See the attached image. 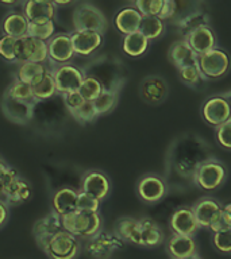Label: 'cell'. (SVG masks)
<instances>
[{"mask_svg":"<svg viewBox=\"0 0 231 259\" xmlns=\"http://www.w3.org/2000/svg\"><path fill=\"white\" fill-rule=\"evenodd\" d=\"M203 18H206L203 14H195V15L188 16L186 19L182 20L181 28L184 30V32H185V35L186 34H189L192 30H195V28L200 27V26H207V22H202Z\"/></svg>","mask_w":231,"mask_h":259,"instance_id":"cell-46","label":"cell"},{"mask_svg":"<svg viewBox=\"0 0 231 259\" xmlns=\"http://www.w3.org/2000/svg\"><path fill=\"white\" fill-rule=\"evenodd\" d=\"M210 230L212 232H222V231L231 230V218L230 214L227 213L226 210L220 209L218 212V214L215 216L214 220L211 222L210 224Z\"/></svg>","mask_w":231,"mask_h":259,"instance_id":"cell-43","label":"cell"},{"mask_svg":"<svg viewBox=\"0 0 231 259\" xmlns=\"http://www.w3.org/2000/svg\"><path fill=\"white\" fill-rule=\"evenodd\" d=\"M142 22L141 12L138 11L135 7H125L121 11L117 12L113 24L121 34L129 35L133 32L139 31V26Z\"/></svg>","mask_w":231,"mask_h":259,"instance_id":"cell-22","label":"cell"},{"mask_svg":"<svg viewBox=\"0 0 231 259\" xmlns=\"http://www.w3.org/2000/svg\"><path fill=\"white\" fill-rule=\"evenodd\" d=\"M198 62L200 72L207 80H215L226 76L230 69V58L227 53L220 49H212L210 52L200 54Z\"/></svg>","mask_w":231,"mask_h":259,"instance_id":"cell-6","label":"cell"},{"mask_svg":"<svg viewBox=\"0 0 231 259\" xmlns=\"http://www.w3.org/2000/svg\"><path fill=\"white\" fill-rule=\"evenodd\" d=\"M8 218H10V206L7 205V202L4 201L3 198H0V228L6 226Z\"/></svg>","mask_w":231,"mask_h":259,"instance_id":"cell-49","label":"cell"},{"mask_svg":"<svg viewBox=\"0 0 231 259\" xmlns=\"http://www.w3.org/2000/svg\"><path fill=\"white\" fill-rule=\"evenodd\" d=\"M222 96L224 97L227 101H228V104H230V108H231V91H228V92H226V93H223Z\"/></svg>","mask_w":231,"mask_h":259,"instance_id":"cell-53","label":"cell"},{"mask_svg":"<svg viewBox=\"0 0 231 259\" xmlns=\"http://www.w3.org/2000/svg\"><path fill=\"white\" fill-rule=\"evenodd\" d=\"M178 78L189 87H195L200 81L207 80L206 77L203 76V73L200 72L199 66H186V68L178 69Z\"/></svg>","mask_w":231,"mask_h":259,"instance_id":"cell-38","label":"cell"},{"mask_svg":"<svg viewBox=\"0 0 231 259\" xmlns=\"http://www.w3.org/2000/svg\"><path fill=\"white\" fill-rule=\"evenodd\" d=\"M32 93H34V97H35L36 103H40V101L44 100H49V99L54 97V95H57L56 84H54V78H53L52 73H50V69H49V72L46 73V76H45L38 84L32 87Z\"/></svg>","mask_w":231,"mask_h":259,"instance_id":"cell-32","label":"cell"},{"mask_svg":"<svg viewBox=\"0 0 231 259\" xmlns=\"http://www.w3.org/2000/svg\"><path fill=\"white\" fill-rule=\"evenodd\" d=\"M138 227H139V219L123 216L115 222L113 226V234L121 239L123 243L135 244L138 242Z\"/></svg>","mask_w":231,"mask_h":259,"instance_id":"cell-28","label":"cell"},{"mask_svg":"<svg viewBox=\"0 0 231 259\" xmlns=\"http://www.w3.org/2000/svg\"><path fill=\"white\" fill-rule=\"evenodd\" d=\"M185 259H202V258H200L198 254H195V255H192V256H189V258H185Z\"/></svg>","mask_w":231,"mask_h":259,"instance_id":"cell-55","label":"cell"},{"mask_svg":"<svg viewBox=\"0 0 231 259\" xmlns=\"http://www.w3.org/2000/svg\"><path fill=\"white\" fill-rule=\"evenodd\" d=\"M69 113H70L73 116V119H74L77 123H80V124H89V123H93V121L99 117L92 101H84L79 108L73 109V111H70Z\"/></svg>","mask_w":231,"mask_h":259,"instance_id":"cell-36","label":"cell"},{"mask_svg":"<svg viewBox=\"0 0 231 259\" xmlns=\"http://www.w3.org/2000/svg\"><path fill=\"white\" fill-rule=\"evenodd\" d=\"M134 3L142 16H158L164 0H134Z\"/></svg>","mask_w":231,"mask_h":259,"instance_id":"cell-39","label":"cell"},{"mask_svg":"<svg viewBox=\"0 0 231 259\" xmlns=\"http://www.w3.org/2000/svg\"><path fill=\"white\" fill-rule=\"evenodd\" d=\"M101 201L93 197L91 194L84 193L79 190V196H77V209L84 210V212H99L100 210Z\"/></svg>","mask_w":231,"mask_h":259,"instance_id":"cell-40","label":"cell"},{"mask_svg":"<svg viewBox=\"0 0 231 259\" xmlns=\"http://www.w3.org/2000/svg\"><path fill=\"white\" fill-rule=\"evenodd\" d=\"M104 89V85L101 84L100 80H97L93 76H85L79 92L85 101H95Z\"/></svg>","mask_w":231,"mask_h":259,"instance_id":"cell-35","label":"cell"},{"mask_svg":"<svg viewBox=\"0 0 231 259\" xmlns=\"http://www.w3.org/2000/svg\"><path fill=\"white\" fill-rule=\"evenodd\" d=\"M32 56V38L31 36H23L15 40V58L16 64H23L31 61Z\"/></svg>","mask_w":231,"mask_h":259,"instance_id":"cell-37","label":"cell"},{"mask_svg":"<svg viewBox=\"0 0 231 259\" xmlns=\"http://www.w3.org/2000/svg\"><path fill=\"white\" fill-rule=\"evenodd\" d=\"M61 96H62V99H64L65 107H66V109H68V112H70V111H73V109L79 108V107H80V105L85 101L79 91L65 93V95H61Z\"/></svg>","mask_w":231,"mask_h":259,"instance_id":"cell-47","label":"cell"},{"mask_svg":"<svg viewBox=\"0 0 231 259\" xmlns=\"http://www.w3.org/2000/svg\"><path fill=\"white\" fill-rule=\"evenodd\" d=\"M227 170L218 159H207L200 162L194 171L195 184L203 190L211 192L218 189L226 180Z\"/></svg>","mask_w":231,"mask_h":259,"instance_id":"cell-4","label":"cell"},{"mask_svg":"<svg viewBox=\"0 0 231 259\" xmlns=\"http://www.w3.org/2000/svg\"><path fill=\"white\" fill-rule=\"evenodd\" d=\"M77 196L79 190H74L69 186L58 189L53 194L52 198L53 212L58 216H65L77 210Z\"/></svg>","mask_w":231,"mask_h":259,"instance_id":"cell-21","label":"cell"},{"mask_svg":"<svg viewBox=\"0 0 231 259\" xmlns=\"http://www.w3.org/2000/svg\"><path fill=\"white\" fill-rule=\"evenodd\" d=\"M19 2V0H0V3L6 4V6H14Z\"/></svg>","mask_w":231,"mask_h":259,"instance_id":"cell-51","label":"cell"},{"mask_svg":"<svg viewBox=\"0 0 231 259\" xmlns=\"http://www.w3.org/2000/svg\"><path fill=\"white\" fill-rule=\"evenodd\" d=\"M194 216L198 222L199 227H204V228H210L211 222L218 214V212L222 209V206L218 201H215L214 198L204 197L199 200L192 208Z\"/></svg>","mask_w":231,"mask_h":259,"instance_id":"cell-26","label":"cell"},{"mask_svg":"<svg viewBox=\"0 0 231 259\" xmlns=\"http://www.w3.org/2000/svg\"><path fill=\"white\" fill-rule=\"evenodd\" d=\"M74 0H53V3L56 4L57 7L58 6H69V4H72Z\"/></svg>","mask_w":231,"mask_h":259,"instance_id":"cell-50","label":"cell"},{"mask_svg":"<svg viewBox=\"0 0 231 259\" xmlns=\"http://www.w3.org/2000/svg\"><path fill=\"white\" fill-rule=\"evenodd\" d=\"M73 27L74 31H96L103 34L107 28V19L96 6L81 3L73 12Z\"/></svg>","mask_w":231,"mask_h":259,"instance_id":"cell-3","label":"cell"},{"mask_svg":"<svg viewBox=\"0 0 231 259\" xmlns=\"http://www.w3.org/2000/svg\"><path fill=\"white\" fill-rule=\"evenodd\" d=\"M15 38L8 35L0 36V57L7 62L16 64L15 58Z\"/></svg>","mask_w":231,"mask_h":259,"instance_id":"cell-41","label":"cell"},{"mask_svg":"<svg viewBox=\"0 0 231 259\" xmlns=\"http://www.w3.org/2000/svg\"><path fill=\"white\" fill-rule=\"evenodd\" d=\"M31 194L32 188L30 182L26 178L18 176L6 189L3 200L7 202L8 206H18L27 202L31 197Z\"/></svg>","mask_w":231,"mask_h":259,"instance_id":"cell-18","label":"cell"},{"mask_svg":"<svg viewBox=\"0 0 231 259\" xmlns=\"http://www.w3.org/2000/svg\"><path fill=\"white\" fill-rule=\"evenodd\" d=\"M176 12H177V3H176V0H164L161 11H160L157 18H160L161 20L170 19V18H173Z\"/></svg>","mask_w":231,"mask_h":259,"instance_id":"cell-48","label":"cell"},{"mask_svg":"<svg viewBox=\"0 0 231 259\" xmlns=\"http://www.w3.org/2000/svg\"><path fill=\"white\" fill-rule=\"evenodd\" d=\"M186 44L189 45L198 56L215 49L216 38L214 31L208 26H200L185 35Z\"/></svg>","mask_w":231,"mask_h":259,"instance_id":"cell-17","label":"cell"},{"mask_svg":"<svg viewBox=\"0 0 231 259\" xmlns=\"http://www.w3.org/2000/svg\"><path fill=\"white\" fill-rule=\"evenodd\" d=\"M150 40L143 36L139 31L129 34V35L123 36V42H122V50L125 54L129 57H141L143 56L147 49H149Z\"/></svg>","mask_w":231,"mask_h":259,"instance_id":"cell-29","label":"cell"},{"mask_svg":"<svg viewBox=\"0 0 231 259\" xmlns=\"http://www.w3.org/2000/svg\"><path fill=\"white\" fill-rule=\"evenodd\" d=\"M48 72L49 68L45 64H38V62H30L28 61V62L19 64L15 78L24 82V84L30 85V87H34L46 76Z\"/></svg>","mask_w":231,"mask_h":259,"instance_id":"cell-27","label":"cell"},{"mask_svg":"<svg viewBox=\"0 0 231 259\" xmlns=\"http://www.w3.org/2000/svg\"><path fill=\"white\" fill-rule=\"evenodd\" d=\"M8 166H10V165H8L7 162L4 161L3 158L0 157V171H2V170H6V169H7Z\"/></svg>","mask_w":231,"mask_h":259,"instance_id":"cell-52","label":"cell"},{"mask_svg":"<svg viewBox=\"0 0 231 259\" xmlns=\"http://www.w3.org/2000/svg\"><path fill=\"white\" fill-rule=\"evenodd\" d=\"M169 88L166 81L160 76H149L141 82L139 93L141 97L149 104H160L168 96Z\"/></svg>","mask_w":231,"mask_h":259,"instance_id":"cell-14","label":"cell"},{"mask_svg":"<svg viewBox=\"0 0 231 259\" xmlns=\"http://www.w3.org/2000/svg\"><path fill=\"white\" fill-rule=\"evenodd\" d=\"M212 243L215 248L223 254H231V230L215 232L212 236Z\"/></svg>","mask_w":231,"mask_h":259,"instance_id":"cell-42","label":"cell"},{"mask_svg":"<svg viewBox=\"0 0 231 259\" xmlns=\"http://www.w3.org/2000/svg\"><path fill=\"white\" fill-rule=\"evenodd\" d=\"M119 89H121V87H118V85L104 88L96 100L93 101V105H95V109H96L99 116L111 112L115 108L118 99H119Z\"/></svg>","mask_w":231,"mask_h":259,"instance_id":"cell-30","label":"cell"},{"mask_svg":"<svg viewBox=\"0 0 231 259\" xmlns=\"http://www.w3.org/2000/svg\"><path fill=\"white\" fill-rule=\"evenodd\" d=\"M170 228L174 234L184 236H194L200 228L194 216V212L189 208H180L170 218Z\"/></svg>","mask_w":231,"mask_h":259,"instance_id":"cell-19","label":"cell"},{"mask_svg":"<svg viewBox=\"0 0 231 259\" xmlns=\"http://www.w3.org/2000/svg\"><path fill=\"white\" fill-rule=\"evenodd\" d=\"M203 117L208 124L219 127L231 119V108L228 101L222 96H214L206 101L202 109Z\"/></svg>","mask_w":231,"mask_h":259,"instance_id":"cell-11","label":"cell"},{"mask_svg":"<svg viewBox=\"0 0 231 259\" xmlns=\"http://www.w3.org/2000/svg\"><path fill=\"white\" fill-rule=\"evenodd\" d=\"M125 243L113 232L101 230L92 238H89L85 244L87 254L93 259H108L115 251L121 250Z\"/></svg>","mask_w":231,"mask_h":259,"instance_id":"cell-5","label":"cell"},{"mask_svg":"<svg viewBox=\"0 0 231 259\" xmlns=\"http://www.w3.org/2000/svg\"><path fill=\"white\" fill-rule=\"evenodd\" d=\"M166 251L170 259H185L196 254V243L194 236H184V235L174 234L168 240Z\"/></svg>","mask_w":231,"mask_h":259,"instance_id":"cell-24","label":"cell"},{"mask_svg":"<svg viewBox=\"0 0 231 259\" xmlns=\"http://www.w3.org/2000/svg\"><path fill=\"white\" fill-rule=\"evenodd\" d=\"M28 19L24 16L23 12L12 11L4 16L2 20V31L3 35L12 36V38H23L27 35L28 31Z\"/></svg>","mask_w":231,"mask_h":259,"instance_id":"cell-25","label":"cell"},{"mask_svg":"<svg viewBox=\"0 0 231 259\" xmlns=\"http://www.w3.org/2000/svg\"><path fill=\"white\" fill-rule=\"evenodd\" d=\"M164 242V232L157 223L150 218L139 219L137 246L154 248Z\"/></svg>","mask_w":231,"mask_h":259,"instance_id":"cell-16","label":"cell"},{"mask_svg":"<svg viewBox=\"0 0 231 259\" xmlns=\"http://www.w3.org/2000/svg\"><path fill=\"white\" fill-rule=\"evenodd\" d=\"M170 62L178 69L186 68V66H199V56L192 50L186 40H180L172 45L169 53H168Z\"/></svg>","mask_w":231,"mask_h":259,"instance_id":"cell-23","label":"cell"},{"mask_svg":"<svg viewBox=\"0 0 231 259\" xmlns=\"http://www.w3.org/2000/svg\"><path fill=\"white\" fill-rule=\"evenodd\" d=\"M50 73L54 78L57 95L79 91L85 77L84 73L72 64L54 65V68L50 69Z\"/></svg>","mask_w":231,"mask_h":259,"instance_id":"cell-7","label":"cell"},{"mask_svg":"<svg viewBox=\"0 0 231 259\" xmlns=\"http://www.w3.org/2000/svg\"><path fill=\"white\" fill-rule=\"evenodd\" d=\"M216 139L222 147L231 150V119L216 127Z\"/></svg>","mask_w":231,"mask_h":259,"instance_id":"cell-44","label":"cell"},{"mask_svg":"<svg viewBox=\"0 0 231 259\" xmlns=\"http://www.w3.org/2000/svg\"><path fill=\"white\" fill-rule=\"evenodd\" d=\"M23 14L28 22L54 20L57 15V6L53 2L26 0L23 4Z\"/></svg>","mask_w":231,"mask_h":259,"instance_id":"cell-20","label":"cell"},{"mask_svg":"<svg viewBox=\"0 0 231 259\" xmlns=\"http://www.w3.org/2000/svg\"><path fill=\"white\" fill-rule=\"evenodd\" d=\"M137 193L142 201L156 204L166 194V185L157 174H146L138 181Z\"/></svg>","mask_w":231,"mask_h":259,"instance_id":"cell-12","label":"cell"},{"mask_svg":"<svg viewBox=\"0 0 231 259\" xmlns=\"http://www.w3.org/2000/svg\"><path fill=\"white\" fill-rule=\"evenodd\" d=\"M27 35L35 39L49 42L56 35V23L54 20H41V22H30Z\"/></svg>","mask_w":231,"mask_h":259,"instance_id":"cell-31","label":"cell"},{"mask_svg":"<svg viewBox=\"0 0 231 259\" xmlns=\"http://www.w3.org/2000/svg\"><path fill=\"white\" fill-rule=\"evenodd\" d=\"M18 176H19V173H18L14 167H11V166H8L7 169L0 171V197H3L4 192H6V189L8 188V185H10Z\"/></svg>","mask_w":231,"mask_h":259,"instance_id":"cell-45","label":"cell"},{"mask_svg":"<svg viewBox=\"0 0 231 259\" xmlns=\"http://www.w3.org/2000/svg\"><path fill=\"white\" fill-rule=\"evenodd\" d=\"M70 39L76 54L88 57L103 45V34L96 31H73Z\"/></svg>","mask_w":231,"mask_h":259,"instance_id":"cell-15","label":"cell"},{"mask_svg":"<svg viewBox=\"0 0 231 259\" xmlns=\"http://www.w3.org/2000/svg\"><path fill=\"white\" fill-rule=\"evenodd\" d=\"M80 192L91 194L103 201L111 193V181L108 176L100 170H88L81 178Z\"/></svg>","mask_w":231,"mask_h":259,"instance_id":"cell-9","label":"cell"},{"mask_svg":"<svg viewBox=\"0 0 231 259\" xmlns=\"http://www.w3.org/2000/svg\"><path fill=\"white\" fill-rule=\"evenodd\" d=\"M34 108L35 104L26 101L16 100L14 97L4 93L2 99V112L8 120L19 125H26L34 119Z\"/></svg>","mask_w":231,"mask_h":259,"instance_id":"cell-8","label":"cell"},{"mask_svg":"<svg viewBox=\"0 0 231 259\" xmlns=\"http://www.w3.org/2000/svg\"><path fill=\"white\" fill-rule=\"evenodd\" d=\"M62 228L79 239L88 240L103 230V218L100 212L74 210L72 213L61 216Z\"/></svg>","mask_w":231,"mask_h":259,"instance_id":"cell-1","label":"cell"},{"mask_svg":"<svg viewBox=\"0 0 231 259\" xmlns=\"http://www.w3.org/2000/svg\"><path fill=\"white\" fill-rule=\"evenodd\" d=\"M49 259H77L81 251L80 239L68 231H60L42 248Z\"/></svg>","mask_w":231,"mask_h":259,"instance_id":"cell-2","label":"cell"},{"mask_svg":"<svg viewBox=\"0 0 231 259\" xmlns=\"http://www.w3.org/2000/svg\"><path fill=\"white\" fill-rule=\"evenodd\" d=\"M48 53L49 61L52 62V65L70 64V61L76 56L70 34H65V32L56 34L48 42Z\"/></svg>","mask_w":231,"mask_h":259,"instance_id":"cell-10","label":"cell"},{"mask_svg":"<svg viewBox=\"0 0 231 259\" xmlns=\"http://www.w3.org/2000/svg\"><path fill=\"white\" fill-rule=\"evenodd\" d=\"M223 209L226 210L227 213L230 214V218H231V202H230V204H227V205L223 206Z\"/></svg>","mask_w":231,"mask_h":259,"instance_id":"cell-54","label":"cell"},{"mask_svg":"<svg viewBox=\"0 0 231 259\" xmlns=\"http://www.w3.org/2000/svg\"><path fill=\"white\" fill-rule=\"evenodd\" d=\"M8 96L14 97L16 100L26 101V103H31V104H36L35 97H34V93H32V87L24 84L22 81L14 78L12 84L10 85L6 91Z\"/></svg>","mask_w":231,"mask_h":259,"instance_id":"cell-34","label":"cell"},{"mask_svg":"<svg viewBox=\"0 0 231 259\" xmlns=\"http://www.w3.org/2000/svg\"><path fill=\"white\" fill-rule=\"evenodd\" d=\"M38 2H53V0H38Z\"/></svg>","mask_w":231,"mask_h":259,"instance_id":"cell-56","label":"cell"},{"mask_svg":"<svg viewBox=\"0 0 231 259\" xmlns=\"http://www.w3.org/2000/svg\"><path fill=\"white\" fill-rule=\"evenodd\" d=\"M164 28H165L164 22L157 16H142L139 32L149 40L160 38L162 35V32H164Z\"/></svg>","mask_w":231,"mask_h":259,"instance_id":"cell-33","label":"cell"},{"mask_svg":"<svg viewBox=\"0 0 231 259\" xmlns=\"http://www.w3.org/2000/svg\"><path fill=\"white\" fill-rule=\"evenodd\" d=\"M62 223H61V216H58L54 212H50L44 218L38 219L32 227V235L35 238L36 244L40 246V248L42 250L46 244L49 243V240L57 234L62 231Z\"/></svg>","mask_w":231,"mask_h":259,"instance_id":"cell-13","label":"cell"}]
</instances>
